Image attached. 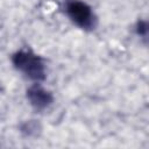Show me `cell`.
I'll return each mask as SVG.
<instances>
[{
    "label": "cell",
    "mask_w": 149,
    "mask_h": 149,
    "mask_svg": "<svg viewBox=\"0 0 149 149\" xmlns=\"http://www.w3.org/2000/svg\"><path fill=\"white\" fill-rule=\"evenodd\" d=\"M64 10L70 20L78 27L85 30L94 29L97 17L92 8L86 2L80 0H65Z\"/></svg>",
    "instance_id": "7a4b0ae2"
},
{
    "label": "cell",
    "mask_w": 149,
    "mask_h": 149,
    "mask_svg": "<svg viewBox=\"0 0 149 149\" xmlns=\"http://www.w3.org/2000/svg\"><path fill=\"white\" fill-rule=\"evenodd\" d=\"M14 66L29 79L41 81L45 78V65L42 58L29 50H20L12 57Z\"/></svg>",
    "instance_id": "6da1fadb"
},
{
    "label": "cell",
    "mask_w": 149,
    "mask_h": 149,
    "mask_svg": "<svg viewBox=\"0 0 149 149\" xmlns=\"http://www.w3.org/2000/svg\"><path fill=\"white\" fill-rule=\"evenodd\" d=\"M136 31L140 36H147V31H148V24L147 21H139L137 26H136Z\"/></svg>",
    "instance_id": "277c9868"
},
{
    "label": "cell",
    "mask_w": 149,
    "mask_h": 149,
    "mask_svg": "<svg viewBox=\"0 0 149 149\" xmlns=\"http://www.w3.org/2000/svg\"><path fill=\"white\" fill-rule=\"evenodd\" d=\"M27 98L36 109H44L52 102V94L40 84H34L27 90Z\"/></svg>",
    "instance_id": "3957f363"
}]
</instances>
